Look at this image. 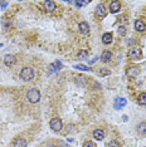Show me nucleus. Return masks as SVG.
Segmentation results:
<instances>
[{
	"label": "nucleus",
	"instance_id": "9",
	"mask_svg": "<svg viewBox=\"0 0 146 147\" xmlns=\"http://www.w3.org/2000/svg\"><path fill=\"white\" fill-rule=\"evenodd\" d=\"M120 9H121V4H120V1H111L110 3V11L112 13V14L119 13Z\"/></svg>",
	"mask_w": 146,
	"mask_h": 147
},
{
	"label": "nucleus",
	"instance_id": "3",
	"mask_svg": "<svg viewBox=\"0 0 146 147\" xmlns=\"http://www.w3.org/2000/svg\"><path fill=\"white\" fill-rule=\"evenodd\" d=\"M49 127H50V130L54 131V132H57V133L61 132V130L63 128L62 120H61V118H58V117L52 118V120H50V122H49Z\"/></svg>",
	"mask_w": 146,
	"mask_h": 147
},
{
	"label": "nucleus",
	"instance_id": "12",
	"mask_svg": "<svg viewBox=\"0 0 146 147\" xmlns=\"http://www.w3.org/2000/svg\"><path fill=\"white\" fill-rule=\"evenodd\" d=\"M79 31H81L82 34H87L88 31H90V25H88L87 21H82V23H79Z\"/></svg>",
	"mask_w": 146,
	"mask_h": 147
},
{
	"label": "nucleus",
	"instance_id": "31",
	"mask_svg": "<svg viewBox=\"0 0 146 147\" xmlns=\"http://www.w3.org/2000/svg\"><path fill=\"white\" fill-rule=\"evenodd\" d=\"M0 47H3V45H1V44H0Z\"/></svg>",
	"mask_w": 146,
	"mask_h": 147
},
{
	"label": "nucleus",
	"instance_id": "19",
	"mask_svg": "<svg viewBox=\"0 0 146 147\" xmlns=\"http://www.w3.org/2000/svg\"><path fill=\"white\" fill-rule=\"evenodd\" d=\"M1 24H3V27H4V28H5V29H10V28H11V25H13V23H11V20H10V19H8V18L3 19Z\"/></svg>",
	"mask_w": 146,
	"mask_h": 147
},
{
	"label": "nucleus",
	"instance_id": "1",
	"mask_svg": "<svg viewBox=\"0 0 146 147\" xmlns=\"http://www.w3.org/2000/svg\"><path fill=\"white\" fill-rule=\"evenodd\" d=\"M40 97H42V94H40L39 89L37 88H30L29 91L27 92V100L28 102H30V103L35 104L38 102L40 101Z\"/></svg>",
	"mask_w": 146,
	"mask_h": 147
},
{
	"label": "nucleus",
	"instance_id": "5",
	"mask_svg": "<svg viewBox=\"0 0 146 147\" xmlns=\"http://www.w3.org/2000/svg\"><path fill=\"white\" fill-rule=\"evenodd\" d=\"M3 62H4L5 65L13 67V65L15 64V62H17V59H15V57L13 55V54H6L4 58H3Z\"/></svg>",
	"mask_w": 146,
	"mask_h": 147
},
{
	"label": "nucleus",
	"instance_id": "13",
	"mask_svg": "<svg viewBox=\"0 0 146 147\" xmlns=\"http://www.w3.org/2000/svg\"><path fill=\"white\" fill-rule=\"evenodd\" d=\"M135 29L137 30V31H144L145 30V23H144V20L137 19V20L135 21Z\"/></svg>",
	"mask_w": 146,
	"mask_h": 147
},
{
	"label": "nucleus",
	"instance_id": "7",
	"mask_svg": "<svg viewBox=\"0 0 146 147\" xmlns=\"http://www.w3.org/2000/svg\"><path fill=\"white\" fill-rule=\"evenodd\" d=\"M43 8L46 11H53L56 9V3L54 1H50V0H46V1H43Z\"/></svg>",
	"mask_w": 146,
	"mask_h": 147
},
{
	"label": "nucleus",
	"instance_id": "28",
	"mask_svg": "<svg viewBox=\"0 0 146 147\" xmlns=\"http://www.w3.org/2000/svg\"><path fill=\"white\" fill-rule=\"evenodd\" d=\"M54 65L57 67V69H58V71H59V69L62 68V64H61V62H58V60H57V62H54Z\"/></svg>",
	"mask_w": 146,
	"mask_h": 147
},
{
	"label": "nucleus",
	"instance_id": "30",
	"mask_svg": "<svg viewBox=\"0 0 146 147\" xmlns=\"http://www.w3.org/2000/svg\"><path fill=\"white\" fill-rule=\"evenodd\" d=\"M46 147H57L56 145H53V143H49V145H47Z\"/></svg>",
	"mask_w": 146,
	"mask_h": 147
},
{
	"label": "nucleus",
	"instance_id": "15",
	"mask_svg": "<svg viewBox=\"0 0 146 147\" xmlns=\"http://www.w3.org/2000/svg\"><path fill=\"white\" fill-rule=\"evenodd\" d=\"M112 39H113V37L111 33H104L102 35V41L104 44H111L112 43Z\"/></svg>",
	"mask_w": 146,
	"mask_h": 147
},
{
	"label": "nucleus",
	"instance_id": "10",
	"mask_svg": "<svg viewBox=\"0 0 146 147\" xmlns=\"http://www.w3.org/2000/svg\"><path fill=\"white\" fill-rule=\"evenodd\" d=\"M111 58H112V53H111L110 50H103L102 54H101V60H102L103 63H108Z\"/></svg>",
	"mask_w": 146,
	"mask_h": 147
},
{
	"label": "nucleus",
	"instance_id": "2",
	"mask_svg": "<svg viewBox=\"0 0 146 147\" xmlns=\"http://www.w3.org/2000/svg\"><path fill=\"white\" fill-rule=\"evenodd\" d=\"M34 76H35V73H34V69L30 68V67H25L20 71L19 73V77H20V79H23L25 82H29L31 79L34 78Z\"/></svg>",
	"mask_w": 146,
	"mask_h": 147
},
{
	"label": "nucleus",
	"instance_id": "21",
	"mask_svg": "<svg viewBox=\"0 0 146 147\" xmlns=\"http://www.w3.org/2000/svg\"><path fill=\"white\" fill-rule=\"evenodd\" d=\"M88 57V53L86 52V50H82V52H79L78 54H77V58L78 59H86Z\"/></svg>",
	"mask_w": 146,
	"mask_h": 147
},
{
	"label": "nucleus",
	"instance_id": "20",
	"mask_svg": "<svg viewBox=\"0 0 146 147\" xmlns=\"http://www.w3.org/2000/svg\"><path fill=\"white\" fill-rule=\"evenodd\" d=\"M127 74L131 76V77H132V76L136 77V76L139 74V69H137V68H130L129 71H127Z\"/></svg>",
	"mask_w": 146,
	"mask_h": 147
},
{
	"label": "nucleus",
	"instance_id": "16",
	"mask_svg": "<svg viewBox=\"0 0 146 147\" xmlns=\"http://www.w3.org/2000/svg\"><path fill=\"white\" fill-rule=\"evenodd\" d=\"M136 130H137V132L140 133V135H146V122L139 123L137 127H136Z\"/></svg>",
	"mask_w": 146,
	"mask_h": 147
},
{
	"label": "nucleus",
	"instance_id": "6",
	"mask_svg": "<svg viewBox=\"0 0 146 147\" xmlns=\"http://www.w3.org/2000/svg\"><path fill=\"white\" fill-rule=\"evenodd\" d=\"M126 103H127V101L125 100V98H122V97H117L115 102H113V108L115 110H120V108H122V107H125L126 106Z\"/></svg>",
	"mask_w": 146,
	"mask_h": 147
},
{
	"label": "nucleus",
	"instance_id": "27",
	"mask_svg": "<svg viewBox=\"0 0 146 147\" xmlns=\"http://www.w3.org/2000/svg\"><path fill=\"white\" fill-rule=\"evenodd\" d=\"M83 147H96V145H94L92 141H87L83 143Z\"/></svg>",
	"mask_w": 146,
	"mask_h": 147
},
{
	"label": "nucleus",
	"instance_id": "17",
	"mask_svg": "<svg viewBox=\"0 0 146 147\" xmlns=\"http://www.w3.org/2000/svg\"><path fill=\"white\" fill-rule=\"evenodd\" d=\"M137 103L140 104V106H146V93H145V92H142V93L139 94Z\"/></svg>",
	"mask_w": 146,
	"mask_h": 147
},
{
	"label": "nucleus",
	"instance_id": "22",
	"mask_svg": "<svg viewBox=\"0 0 146 147\" xmlns=\"http://www.w3.org/2000/svg\"><path fill=\"white\" fill-rule=\"evenodd\" d=\"M74 68H76V69H79V71H84V72H91V68H90V67H86V65H82V64H79V65H76Z\"/></svg>",
	"mask_w": 146,
	"mask_h": 147
},
{
	"label": "nucleus",
	"instance_id": "26",
	"mask_svg": "<svg viewBox=\"0 0 146 147\" xmlns=\"http://www.w3.org/2000/svg\"><path fill=\"white\" fill-rule=\"evenodd\" d=\"M110 71H106V69H100V71H98V74L100 76H108L110 74Z\"/></svg>",
	"mask_w": 146,
	"mask_h": 147
},
{
	"label": "nucleus",
	"instance_id": "24",
	"mask_svg": "<svg viewBox=\"0 0 146 147\" xmlns=\"http://www.w3.org/2000/svg\"><path fill=\"white\" fill-rule=\"evenodd\" d=\"M107 147H120V143L116 141V140H112L111 142L107 143Z\"/></svg>",
	"mask_w": 146,
	"mask_h": 147
},
{
	"label": "nucleus",
	"instance_id": "18",
	"mask_svg": "<svg viewBox=\"0 0 146 147\" xmlns=\"http://www.w3.org/2000/svg\"><path fill=\"white\" fill-rule=\"evenodd\" d=\"M76 78H77V79H76V83H77L78 86H81V87H82V86L86 84V79H87L86 77H83V76H77Z\"/></svg>",
	"mask_w": 146,
	"mask_h": 147
},
{
	"label": "nucleus",
	"instance_id": "29",
	"mask_svg": "<svg viewBox=\"0 0 146 147\" xmlns=\"http://www.w3.org/2000/svg\"><path fill=\"white\" fill-rule=\"evenodd\" d=\"M0 6H1V8H6V6H8V1H4V3H0Z\"/></svg>",
	"mask_w": 146,
	"mask_h": 147
},
{
	"label": "nucleus",
	"instance_id": "14",
	"mask_svg": "<svg viewBox=\"0 0 146 147\" xmlns=\"http://www.w3.org/2000/svg\"><path fill=\"white\" fill-rule=\"evenodd\" d=\"M28 142L25 138H17L14 142V147H27Z\"/></svg>",
	"mask_w": 146,
	"mask_h": 147
},
{
	"label": "nucleus",
	"instance_id": "4",
	"mask_svg": "<svg viewBox=\"0 0 146 147\" xmlns=\"http://www.w3.org/2000/svg\"><path fill=\"white\" fill-rule=\"evenodd\" d=\"M127 55H129L130 59H139V58H141L142 52H141V49L139 47H132L131 49L129 50Z\"/></svg>",
	"mask_w": 146,
	"mask_h": 147
},
{
	"label": "nucleus",
	"instance_id": "11",
	"mask_svg": "<svg viewBox=\"0 0 146 147\" xmlns=\"http://www.w3.org/2000/svg\"><path fill=\"white\" fill-rule=\"evenodd\" d=\"M93 138L97 140V141H102V140L104 138V132L103 130H94L93 131Z\"/></svg>",
	"mask_w": 146,
	"mask_h": 147
},
{
	"label": "nucleus",
	"instance_id": "25",
	"mask_svg": "<svg viewBox=\"0 0 146 147\" xmlns=\"http://www.w3.org/2000/svg\"><path fill=\"white\" fill-rule=\"evenodd\" d=\"M90 1H73V4H74L76 6H78V8H81V6L83 5H87Z\"/></svg>",
	"mask_w": 146,
	"mask_h": 147
},
{
	"label": "nucleus",
	"instance_id": "23",
	"mask_svg": "<svg viewBox=\"0 0 146 147\" xmlns=\"http://www.w3.org/2000/svg\"><path fill=\"white\" fill-rule=\"evenodd\" d=\"M117 33H119L120 37H123L126 34V28L125 27H119V29H117Z\"/></svg>",
	"mask_w": 146,
	"mask_h": 147
},
{
	"label": "nucleus",
	"instance_id": "8",
	"mask_svg": "<svg viewBox=\"0 0 146 147\" xmlns=\"http://www.w3.org/2000/svg\"><path fill=\"white\" fill-rule=\"evenodd\" d=\"M96 15L100 18H103L106 15V6H104V4H98L96 6Z\"/></svg>",
	"mask_w": 146,
	"mask_h": 147
}]
</instances>
